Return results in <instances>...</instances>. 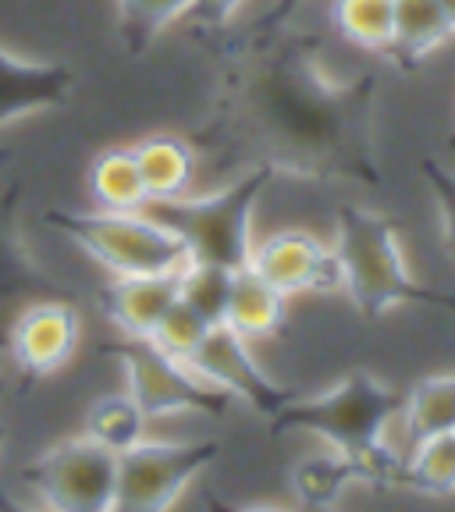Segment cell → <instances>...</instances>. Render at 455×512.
<instances>
[{
	"label": "cell",
	"instance_id": "obj_1",
	"mask_svg": "<svg viewBox=\"0 0 455 512\" xmlns=\"http://www.w3.org/2000/svg\"><path fill=\"white\" fill-rule=\"evenodd\" d=\"M246 100L253 121L278 146V157L320 168L331 153H342L338 146L349 132L342 89L324 82L310 61H267L249 79Z\"/></svg>",
	"mask_w": 455,
	"mask_h": 512
},
{
	"label": "cell",
	"instance_id": "obj_2",
	"mask_svg": "<svg viewBox=\"0 0 455 512\" xmlns=\"http://www.w3.org/2000/svg\"><path fill=\"white\" fill-rule=\"evenodd\" d=\"M331 246L342 267V292L367 320H381L399 306H434L455 313L452 292H438L409 271L399 224L381 210L342 203L335 210Z\"/></svg>",
	"mask_w": 455,
	"mask_h": 512
},
{
	"label": "cell",
	"instance_id": "obj_3",
	"mask_svg": "<svg viewBox=\"0 0 455 512\" xmlns=\"http://www.w3.org/2000/svg\"><path fill=\"white\" fill-rule=\"evenodd\" d=\"M271 182L274 168L264 160L214 192H185L178 200L150 203L146 210L185 242L189 260L239 271L253 256V214Z\"/></svg>",
	"mask_w": 455,
	"mask_h": 512
},
{
	"label": "cell",
	"instance_id": "obj_4",
	"mask_svg": "<svg viewBox=\"0 0 455 512\" xmlns=\"http://www.w3.org/2000/svg\"><path fill=\"white\" fill-rule=\"evenodd\" d=\"M47 224L114 278L178 274L189 264L185 242L150 210H50Z\"/></svg>",
	"mask_w": 455,
	"mask_h": 512
},
{
	"label": "cell",
	"instance_id": "obj_5",
	"mask_svg": "<svg viewBox=\"0 0 455 512\" xmlns=\"http://www.w3.org/2000/svg\"><path fill=\"white\" fill-rule=\"evenodd\" d=\"M402 392L370 370H352L335 388L310 399H292L271 416V434H313L338 452H363L384 441L399 420Z\"/></svg>",
	"mask_w": 455,
	"mask_h": 512
},
{
	"label": "cell",
	"instance_id": "obj_6",
	"mask_svg": "<svg viewBox=\"0 0 455 512\" xmlns=\"http://www.w3.org/2000/svg\"><path fill=\"white\" fill-rule=\"evenodd\" d=\"M107 356H114L125 377V392L139 402L150 420L164 416H224L232 399L203 381L185 360L164 352L150 338H121L107 345Z\"/></svg>",
	"mask_w": 455,
	"mask_h": 512
},
{
	"label": "cell",
	"instance_id": "obj_7",
	"mask_svg": "<svg viewBox=\"0 0 455 512\" xmlns=\"http://www.w3.org/2000/svg\"><path fill=\"white\" fill-rule=\"evenodd\" d=\"M221 445L200 441H139L118 456L111 512H171L192 480L217 463Z\"/></svg>",
	"mask_w": 455,
	"mask_h": 512
},
{
	"label": "cell",
	"instance_id": "obj_8",
	"mask_svg": "<svg viewBox=\"0 0 455 512\" xmlns=\"http://www.w3.org/2000/svg\"><path fill=\"white\" fill-rule=\"evenodd\" d=\"M50 512H111L118 456L86 434L64 438L18 470Z\"/></svg>",
	"mask_w": 455,
	"mask_h": 512
},
{
	"label": "cell",
	"instance_id": "obj_9",
	"mask_svg": "<svg viewBox=\"0 0 455 512\" xmlns=\"http://www.w3.org/2000/svg\"><path fill=\"white\" fill-rule=\"evenodd\" d=\"M406 456H399L388 441L363 448V452H317L292 466V491L303 509H328L338 505L349 488H402Z\"/></svg>",
	"mask_w": 455,
	"mask_h": 512
},
{
	"label": "cell",
	"instance_id": "obj_10",
	"mask_svg": "<svg viewBox=\"0 0 455 512\" xmlns=\"http://www.w3.org/2000/svg\"><path fill=\"white\" fill-rule=\"evenodd\" d=\"M249 267L288 299L342 292V267H338L335 246L310 228H281L264 242H253Z\"/></svg>",
	"mask_w": 455,
	"mask_h": 512
},
{
	"label": "cell",
	"instance_id": "obj_11",
	"mask_svg": "<svg viewBox=\"0 0 455 512\" xmlns=\"http://www.w3.org/2000/svg\"><path fill=\"white\" fill-rule=\"evenodd\" d=\"M189 367L196 370L203 381L221 388L232 402H246L249 409H256V413L267 416V420L296 399L292 388L278 384L260 363H256L249 342L239 331L228 328V324H217V328L207 331L200 349L192 352Z\"/></svg>",
	"mask_w": 455,
	"mask_h": 512
},
{
	"label": "cell",
	"instance_id": "obj_12",
	"mask_svg": "<svg viewBox=\"0 0 455 512\" xmlns=\"http://www.w3.org/2000/svg\"><path fill=\"white\" fill-rule=\"evenodd\" d=\"M79 313L61 299H32L15 313L4 338V356L25 377H50L72 363L79 349Z\"/></svg>",
	"mask_w": 455,
	"mask_h": 512
},
{
	"label": "cell",
	"instance_id": "obj_13",
	"mask_svg": "<svg viewBox=\"0 0 455 512\" xmlns=\"http://www.w3.org/2000/svg\"><path fill=\"white\" fill-rule=\"evenodd\" d=\"M72 93L75 72L64 61H36L0 47V132L32 114L57 111Z\"/></svg>",
	"mask_w": 455,
	"mask_h": 512
},
{
	"label": "cell",
	"instance_id": "obj_14",
	"mask_svg": "<svg viewBox=\"0 0 455 512\" xmlns=\"http://www.w3.org/2000/svg\"><path fill=\"white\" fill-rule=\"evenodd\" d=\"M178 274L114 278L111 285L100 292V310L111 317V324L125 338H153L160 317H164V313L171 310V303L178 299Z\"/></svg>",
	"mask_w": 455,
	"mask_h": 512
},
{
	"label": "cell",
	"instance_id": "obj_15",
	"mask_svg": "<svg viewBox=\"0 0 455 512\" xmlns=\"http://www.w3.org/2000/svg\"><path fill=\"white\" fill-rule=\"evenodd\" d=\"M136 153L139 175H143L146 196L150 203L160 200H178L192 189V178H196V150L192 143H185L182 136H171V132H157V136H146L139 143H132Z\"/></svg>",
	"mask_w": 455,
	"mask_h": 512
},
{
	"label": "cell",
	"instance_id": "obj_16",
	"mask_svg": "<svg viewBox=\"0 0 455 512\" xmlns=\"http://www.w3.org/2000/svg\"><path fill=\"white\" fill-rule=\"evenodd\" d=\"M288 317V296H281L278 288L267 278L253 271V267H239L232 278V299H228V313L224 324L239 331L246 342L256 338H274L285 328Z\"/></svg>",
	"mask_w": 455,
	"mask_h": 512
},
{
	"label": "cell",
	"instance_id": "obj_17",
	"mask_svg": "<svg viewBox=\"0 0 455 512\" xmlns=\"http://www.w3.org/2000/svg\"><path fill=\"white\" fill-rule=\"evenodd\" d=\"M455 40L438 0H395V25L388 57L399 64H420Z\"/></svg>",
	"mask_w": 455,
	"mask_h": 512
},
{
	"label": "cell",
	"instance_id": "obj_18",
	"mask_svg": "<svg viewBox=\"0 0 455 512\" xmlns=\"http://www.w3.org/2000/svg\"><path fill=\"white\" fill-rule=\"evenodd\" d=\"M89 196L96 207L104 210H146L150 196H146L143 175H139L136 153L132 146H111L89 164Z\"/></svg>",
	"mask_w": 455,
	"mask_h": 512
},
{
	"label": "cell",
	"instance_id": "obj_19",
	"mask_svg": "<svg viewBox=\"0 0 455 512\" xmlns=\"http://www.w3.org/2000/svg\"><path fill=\"white\" fill-rule=\"evenodd\" d=\"M146 427H150V416L139 409V402L128 392L96 399L86 409V420H82V434L100 448H107V452H114V456L146 441Z\"/></svg>",
	"mask_w": 455,
	"mask_h": 512
},
{
	"label": "cell",
	"instance_id": "obj_20",
	"mask_svg": "<svg viewBox=\"0 0 455 512\" xmlns=\"http://www.w3.org/2000/svg\"><path fill=\"white\" fill-rule=\"evenodd\" d=\"M402 427L409 441L455 431V374H431L402 395Z\"/></svg>",
	"mask_w": 455,
	"mask_h": 512
},
{
	"label": "cell",
	"instance_id": "obj_21",
	"mask_svg": "<svg viewBox=\"0 0 455 512\" xmlns=\"http://www.w3.org/2000/svg\"><path fill=\"white\" fill-rule=\"evenodd\" d=\"M331 25L345 43L370 54H388L395 25V0H331Z\"/></svg>",
	"mask_w": 455,
	"mask_h": 512
},
{
	"label": "cell",
	"instance_id": "obj_22",
	"mask_svg": "<svg viewBox=\"0 0 455 512\" xmlns=\"http://www.w3.org/2000/svg\"><path fill=\"white\" fill-rule=\"evenodd\" d=\"M402 488L431 498L455 495V431L413 441V452L406 456L402 470Z\"/></svg>",
	"mask_w": 455,
	"mask_h": 512
},
{
	"label": "cell",
	"instance_id": "obj_23",
	"mask_svg": "<svg viewBox=\"0 0 455 512\" xmlns=\"http://www.w3.org/2000/svg\"><path fill=\"white\" fill-rule=\"evenodd\" d=\"M232 278H235V271H228V267L196 264V260H189L185 271L178 274V296L200 313L210 328H217V324H224V313H228Z\"/></svg>",
	"mask_w": 455,
	"mask_h": 512
},
{
	"label": "cell",
	"instance_id": "obj_24",
	"mask_svg": "<svg viewBox=\"0 0 455 512\" xmlns=\"http://www.w3.org/2000/svg\"><path fill=\"white\" fill-rule=\"evenodd\" d=\"M192 0H118V25L128 50H146L157 36L185 18Z\"/></svg>",
	"mask_w": 455,
	"mask_h": 512
},
{
	"label": "cell",
	"instance_id": "obj_25",
	"mask_svg": "<svg viewBox=\"0 0 455 512\" xmlns=\"http://www.w3.org/2000/svg\"><path fill=\"white\" fill-rule=\"evenodd\" d=\"M207 331H210L207 320H203L200 313L192 310V306L178 296L175 303H171V310L160 317V324H157V331H153L150 342L160 345L164 352H171V356H178V360L189 363L192 352L200 349V342L207 338Z\"/></svg>",
	"mask_w": 455,
	"mask_h": 512
},
{
	"label": "cell",
	"instance_id": "obj_26",
	"mask_svg": "<svg viewBox=\"0 0 455 512\" xmlns=\"http://www.w3.org/2000/svg\"><path fill=\"white\" fill-rule=\"evenodd\" d=\"M420 175H424V185H427V192H431L434 210H438L441 242H445V249L455 256V171L445 168L441 160H424V164H420Z\"/></svg>",
	"mask_w": 455,
	"mask_h": 512
},
{
	"label": "cell",
	"instance_id": "obj_27",
	"mask_svg": "<svg viewBox=\"0 0 455 512\" xmlns=\"http://www.w3.org/2000/svg\"><path fill=\"white\" fill-rule=\"evenodd\" d=\"M242 8H246V0H192V8L185 18H192L196 25H207V29H221Z\"/></svg>",
	"mask_w": 455,
	"mask_h": 512
},
{
	"label": "cell",
	"instance_id": "obj_28",
	"mask_svg": "<svg viewBox=\"0 0 455 512\" xmlns=\"http://www.w3.org/2000/svg\"><path fill=\"white\" fill-rule=\"evenodd\" d=\"M306 0H274V8H271V15H267V25H281V22H288V18L296 15L299 8H303Z\"/></svg>",
	"mask_w": 455,
	"mask_h": 512
},
{
	"label": "cell",
	"instance_id": "obj_29",
	"mask_svg": "<svg viewBox=\"0 0 455 512\" xmlns=\"http://www.w3.org/2000/svg\"><path fill=\"white\" fill-rule=\"evenodd\" d=\"M0 512H50V509H29V505L18 502V498L11 495V491L0 488Z\"/></svg>",
	"mask_w": 455,
	"mask_h": 512
},
{
	"label": "cell",
	"instance_id": "obj_30",
	"mask_svg": "<svg viewBox=\"0 0 455 512\" xmlns=\"http://www.w3.org/2000/svg\"><path fill=\"white\" fill-rule=\"evenodd\" d=\"M235 512H292V509H285V505H267V502H260V505H242V509H235Z\"/></svg>",
	"mask_w": 455,
	"mask_h": 512
},
{
	"label": "cell",
	"instance_id": "obj_31",
	"mask_svg": "<svg viewBox=\"0 0 455 512\" xmlns=\"http://www.w3.org/2000/svg\"><path fill=\"white\" fill-rule=\"evenodd\" d=\"M438 4H441V11H445L448 25H452V32H455V0H438Z\"/></svg>",
	"mask_w": 455,
	"mask_h": 512
},
{
	"label": "cell",
	"instance_id": "obj_32",
	"mask_svg": "<svg viewBox=\"0 0 455 512\" xmlns=\"http://www.w3.org/2000/svg\"><path fill=\"white\" fill-rule=\"evenodd\" d=\"M306 512H338V505H328V509H306Z\"/></svg>",
	"mask_w": 455,
	"mask_h": 512
},
{
	"label": "cell",
	"instance_id": "obj_33",
	"mask_svg": "<svg viewBox=\"0 0 455 512\" xmlns=\"http://www.w3.org/2000/svg\"><path fill=\"white\" fill-rule=\"evenodd\" d=\"M0 356H4V345H0ZM0 384H4V363H0Z\"/></svg>",
	"mask_w": 455,
	"mask_h": 512
},
{
	"label": "cell",
	"instance_id": "obj_34",
	"mask_svg": "<svg viewBox=\"0 0 455 512\" xmlns=\"http://www.w3.org/2000/svg\"><path fill=\"white\" fill-rule=\"evenodd\" d=\"M4 441H8V431H4V427H0V448H4Z\"/></svg>",
	"mask_w": 455,
	"mask_h": 512
}]
</instances>
